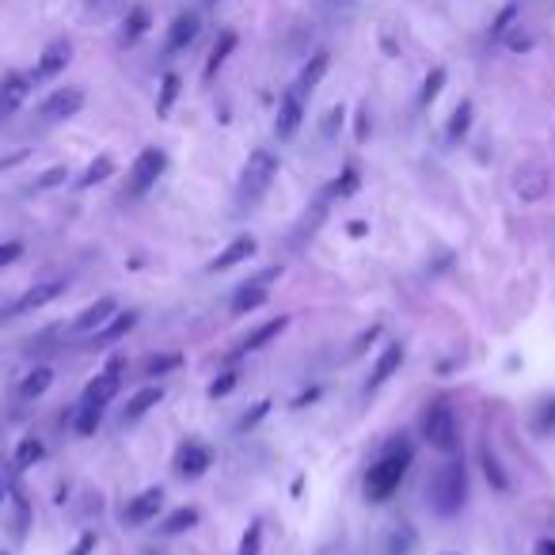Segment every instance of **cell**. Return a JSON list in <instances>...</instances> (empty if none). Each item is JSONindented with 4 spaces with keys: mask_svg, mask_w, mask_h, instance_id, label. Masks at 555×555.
<instances>
[{
    "mask_svg": "<svg viewBox=\"0 0 555 555\" xmlns=\"http://www.w3.org/2000/svg\"><path fill=\"white\" fill-rule=\"evenodd\" d=\"M20 255H23V244H20V240H8V244H0V267L16 263Z\"/></svg>",
    "mask_w": 555,
    "mask_h": 555,
    "instance_id": "cell-41",
    "label": "cell"
},
{
    "mask_svg": "<svg viewBox=\"0 0 555 555\" xmlns=\"http://www.w3.org/2000/svg\"><path fill=\"white\" fill-rule=\"evenodd\" d=\"M232 388H236V377H232V373H225L221 381H213V384H210V396H229Z\"/></svg>",
    "mask_w": 555,
    "mask_h": 555,
    "instance_id": "cell-44",
    "label": "cell"
},
{
    "mask_svg": "<svg viewBox=\"0 0 555 555\" xmlns=\"http://www.w3.org/2000/svg\"><path fill=\"white\" fill-rule=\"evenodd\" d=\"M118 312V301L115 297H99L96 305H88L84 312H80L77 320H73V327L69 331H77V335H84V331H99V327L107 324L111 316Z\"/></svg>",
    "mask_w": 555,
    "mask_h": 555,
    "instance_id": "cell-15",
    "label": "cell"
},
{
    "mask_svg": "<svg viewBox=\"0 0 555 555\" xmlns=\"http://www.w3.org/2000/svg\"><path fill=\"white\" fill-rule=\"evenodd\" d=\"M533 430H536V434H552V430H555V396H552V400H544L540 407H536Z\"/></svg>",
    "mask_w": 555,
    "mask_h": 555,
    "instance_id": "cell-35",
    "label": "cell"
},
{
    "mask_svg": "<svg viewBox=\"0 0 555 555\" xmlns=\"http://www.w3.org/2000/svg\"><path fill=\"white\" fill-rule=\"evenodd\" d=\"M517 20V4H510V8H502V16L495 20V27H491V39H502L506 31H510V23Z\"/></svg>",
    "mask_w": 555,
    "mask_h": 555,
    "instance_id": "cell-40",
    "label": "cell"
},
{
    "mask_svg": "<svg viewBox=\"0 0 555 555\" xmlns=\"http://www.w3.org/2000/svg\"><path fill=\"white\" fill-rule=\"evenodd\" d=\"M358 141H365V137H369V115H365V111H358Z\"/></svg>",
    "mask_w": 555,
    "mask_h": 555,
    "instance_id": "cell-48",
    "label": "cell"
},
{
    "mask_svg": "<svg viewBox=\"0 0 555 555\" xmlns=\"http://www.w3.org/2000/svg\"><path fill=\"white\" fill-rule=\"evenodd\" d=\"M118 369H122V362H111L107 365V373H99L96 381L84 388V403H96V407H107V403L118 396V388H122V377H118Z\"/></svg>",
    "mask_w": 555,
    "mask_h": 555,
    "instance_id": "cell-10",
    "label": "cell"
},
{
    "mask_svg": "<svg viewBox=\"0 0 555 555\" xmlns=\"http://www.w3.org/2000/svg\"><path fill=\"white\" fill-rule=\"evenodd\" d=\"M411 457H415L411 445H392V449L369 468V476H365V498H369V502H388V498L396 495L403 476H407V468H411Z\"/></svg>",
    "mask_w": 555,
    "mask_h": 555,
    "instance_id": "cell-1",
    "label": "cell"
},
{
    "mask_svg": "<svg viewBox=\"0 0 555 555\" xmlns=\"http://www.w3.org/2000/svg\"><path fill=\"white\" fill-rule=\"evenodd\" d=\"M168 168V156L160 153V149H145V153L134 160V168H130V179H126V194H145L156 187V179L164 175Z\"/></svg>",
    "mask_w": 555,
    "mask_h": 555,
    "instance_id": "cell-5",
    "label": "cell"
},
{
    "mask_svg": "<svg viewBox=\"0 0 555 555\" xmlns=\"http://www.w3.org/2000/svg\"><path fill=\"white\" fill-rule=\"evenodd\" d=\"M111 175H115V160H111V156H99V160H92V164H88V172L77 179V187H80V191H88V187H96V183L111 179Z\"/></svg>",
    "mask_w": 555,
    "mask_h": 555,
    "instance_id": "cell-29",
    "label": "cell"
},
{
    "mask_svg": "<svg viewBox=\"0 0 555 555\" xmlns=\"http://www.w3.org/2000/svg\"><path fill=\"white\" fill-rule=\"evenodd\" d=\"M426 498H430V506H434V514L441 517H453L464 506V498H468V472H464V464L460 460H445L434 479L426 483Z\"/></svg>",
    "mask_w": 555,
    "mask_h": 555,
    "instance_id": "cell-2",
    "label": "cell"
},
{
    "mask_svg": "<svg viewBox=\"0 0 555 555\" xmlns=\"http://www.w3.org/2000/svg\"><path fill=\"white\" fill-rule=\"evenodd\" d=\"M194 525H198V510H194V506H183V510H175V514L164 517L160 533L175 536V533H187V529H194Z\"/></svg>",
    "mask_w": 555,
    "mask_h": 555,
    "instance_id": "cell-31",
    "label": "cell"
},
{
    "mask_svg": "<svg viewBox=\"0 0 555 555\" xmlns=\"http://www.w3.org/2000/svg\"><path fill=\"white\" fill-rule=\"evenodd\" d=\"M99 422H103V407H96V403H84V400H80L77 419H73V426H77L80 438H92V434L99 430Z\"/></svg>",
    "mask_w": 555,
    "mask_h": 555,
    "instance_id": "cell-28",
    "label": "cell"
},
{
    "mask_svg": "<svg viewBox=\"0 0 555 555\" xmlns=\"http://www.w3.org/2000/svg\"><path fill=\"white\" fill-rule=\"evenodd\" d=\"M377 335H381V327H369V331H365L362 339H358V346H354V350H350V354H362V350H365V343H373V339H377Z\"/></svg>",
    "mask_w": 555,
    "mask_h": 555,
    "instance_id": "cell-45",
    "label": "cell"
},
{
    "mask_svg": "<svg viewBox=\"0 0 555 555\" xmlns=\"http://www.w3.org/2000/svg\"><path fill=\"white\" fill-rule=\"evenodd\" d=\"M84 107V92L80 88H58L54 96L39 107L42 122H61V118H73Z\"/></svg>",
    "mask_w": 555,
    "mask_h": 555,
    "instance_id": "cell-7",
    "label": "cell"
},
{
    "mask_svg": "<svg viewBox=\"0 0 555 555\" xmlns=\"http://www.w3.org/2000/svg\"><path fill=\"white\" fill-rule=\"evenodd\" d=\"M445 80H449V73L445 69H434L430 77L422 80V92H419V107H430L434 99L441 96V88H445Z\"/></svg>",
    "mask_w": 555,
    "mask_h": 555,
    "instance_id": "cell-33",
    "label": "cell"
},
{
    "mask_svg": "<svg viewBox=\"0 0 555 555\" xmlns=\"http://www.w3.org/2000/svg\"><path fill=\"white\" fill-rule=\"evenodd\" d=\"M73 61V42H50L46 50H42L39 65H35V73H31V80H54L58 73H65V65Z\"/></svg>",
    "mask_w": 555,
    "mask_h": 555,
    "instance_id": "cell-8",
    "label": "cell"
},
{
    "mask_svg": "<svg viewBox=\"0 0 555 555\" xmlns=\"http://www.w3.org/2000/svg\"><path fill=\"white\" fill-rule=\"evenodd\" d=\"M213 464V453L206 445H198V441H187L183 449H179V457H175V468H179V476L187 479H198L206 476V468Z\"/></svg>",
    "mask_w": 555,
    "mask_h": 555,
    "instance_id": "cell-12",
    "label": "cell"
},
{
    "mask_svg": "<svg viewBox=\"0 0 555 555\" xmlns=\"http://www.w3.org/2000/svg\"><path fill=\"white\" fill-rule=\"evenodd\" d=\"M164 400V388L160 384H149V388H141V392H134V400L126 403V411H122V422H137L145 419L149 411H153L156 403Z\"/></svg>",
    "mask_w": 555,
    "mask_h": 555,
    "instance_id": "cell-19",
    "label": "cell"
},
{
    "mask_svg": "<svg viewBox=\"0 0 555 555\" xmlns=\"http://www.w3.org/2000/svg\"><path fill=\"white\" fill-rule=\"evenodd\" d=\"M236 31H221V39L213 42V50H210V58H206V80H213L221 69H225V61L232 58V50H236Z\"/></svg>",
    "mask_w": 555,
    "mask_h": 555,
    "instance_id": "cell-22",
    "label": "cell"
},
{
    "mask_svg": "<svg viewBox=\"0 0 555 555\" xmlns=\"http://www.w3.org/2000/svg\"><path fill=\"white\" fill-rule=\"evenodd\" d=\"M96 544H99L96 533H84L77 544H73V552H69V555H92V552H96Z\"/></svg>",
    "mask_w": 555,
    "mask_h": 555,
    "instance_id": "cell-42",
    "label": "cell"
},
{
    "mask_svg": "<svg viewBox=\"0 0 555 555\" xmlns=\"http://www.w3.org/2000/svg\"><path fill=\"white\" fill-rule=\"evenodd\" d=\"M153 27V16H149V8H134L130 16H126V23H122V46H134L145 31Z\"/></svg>",
    "mask_w": 555,
    "mask_h": 555,
    "instance_id": "cell-25",
    "label": "cell"
},
{
    "mask_svg": "<svg viewBox=\"0 0 555 555\" xmlns=\"http://www.w3.org/2000/svg\"><path fill=\"white\" fill-rule=\"evenodd\" d=\"M468 130H472V103L464 99L457 111L449 115V126H445V141H449V145H457V141H464V134H468Z\"/></svg>",
    "mask_w": 555,
    "mask_h": 555,
    "instance_id": "cell-26",
    "label": "cell"
},
{
    "mask_svg": "<svg viewBox=\"0 0 555 555\" xmlns=\"http://www.w3.org/2000/svg\"><path fill=\"white\" fill-rule=\"evenodd\" d=\"M0 502H4V483H0Z\"/></svg>",
    "mask_w": 555,
    "mask_h": 555,
    "instance_id": "cell-50",
    "label": "cell"
},
{
    "mask_svg": "<svg viewBox=\"0 0 555 555\" xmlns=\"http://www.w3.org/2000/svg\"><path fill=\"white\" fill-rule=\"evenodd\" d=\"M335 126H343V107H335V111L327 115V122H324V130H327V134H331Z\"/></svg>",
    "mask_w": 555,
    "mask_h": 555,
    "instance_id": "cell-46",
    "label": "cell"
},
{
    "mask_svg": "<svg viewBox=\"0 0 555 555\" xmlns=\"http://www.w3.org/2000/svg\"><path fill=\"white\" fill-rule=\"evenodd\" d=\"M517 194H521V202L544 198L548 194V172L544 168H525V172L517 175Z\"/></svg>",
    "mask_w": 555,
    "mask_h": 555,
    "instance_id": "cell-21",
    "label": "cell"
},
{
    "mask_svg": "<svg viewBox=\"0 0 555 555\" xmlns=\"http://www.w3.org/2000/svg\"><path fill=\"white\" fill-rule=\"evenodd\" d=\"M346 232H350L354 240H362L365 232H369V225H365V221H350V229H346Z\"/></svg>",
    "mask_w": 555,
    "mask_h": 555,
    "instance_id": "cell-49",
    "label": "cell"
},
{
    "mask_svg": "<svg viewBox=\"0 0 555 555\" xmlns=\"http://www.w3.org/2000/svg\"><path fill=\"white\" fill-rule=\"evenodd\" d=\"M179 88H183V80L175 77V73H164V80H160V96H156V115L168 118L175 107V99H179Z\"/></svg>",
    "mask_w": 555,
    "mask_h": 555,
    "instance_id": "cell-27",
    "label": "cell"
},
{
    "mask_svg": "<svg viewBox=\"0 0 555 555\" xmlns=\"http://www.w3.org/2000/svg\"><path fill=\"white\" fill-rule=\"evenodd\" d=\"M179 365H183L179 354H168V358H149V362H145V377H164L168 369H179Z\"/></svg>",
    "mask_w": 555,
    "mask_h": 555,
    "instance_id": "cell-39",
    "label": "cell"
},
{
    "mask_svg": "<svg viewBox=\"0 0 555 555\" xmlns=\"http://www.w3.org/2000/svg\"><path fill=\"white\" fill-rule=\"evenodd\" d=\"M536 555H555V540H552V536L536 540Z\"/></svg>",
    "mask_w": 555,
    "mask_h": 555,
    "instance_id": "cell-47",
    "label": "cell"
},
{
    "mask_svg": "<svg viewBox=\"0 0 555 555\" xmlns=\"http://www.w3.org/2000/svg\"><path fill=\"white\" fill-rule=\"evenodd\" d=\"M42 457H46V449H42L39 438H23L20 445H16V468H31V464H39Z\"/></svg>",
    "mask_w": 555,
    "mask_h": 555,
    "instance_id": "cell-32",
    "label": "cell"
},
{
    "mask_svg": "<svg viewBox=\"0 0 555 555\" xmlns=\"http://www.w3.org/2000/svg\"><path fill=\"white\" fill-rule=\"evenodd\" d=\"M210 4H217V0H210Z\"/></svg>",
    "mask_w": 555,
    "mask_h": 555,
    "instance_id": "cell-51",
    "label": "cell"
},
{
    "mask_svg": "<svg viewBox=\"0 0 555 555\" xmlns=\"http://www.w3.org/2000/svg\"><path fill=\"white\" fill-rule=\"evenodd\" d=\"M483 472H487V479H491L495 491H510V479L502 476V468H498V460L491 449H483Z\"/></svg>",
    "mask_w": 555,
    "mask_h": 555,
    "instance_id": "cell-36",
    "label": "cell"
},
{
    "mask_svg": "<svg viewBox=\"0 0 555 555\" xmlns=\"http://www.w3.org/2000/svg\"><path fill=\"white\" fill-rule=\"evenodd\" d=\"M267 305V286L259 282H244V289L232 297V316H244V312H255V308Z\"/></svg>",
    "mask_w": 555,
    "mask_h": 555,
    "instance_id": "cell-24",
    "label": "cell"
},
{
    "mask_svg": "<svg viewBox=\"0 0 555 555\" xmlns=\"http://www.w3.org/2000/svg\"><path fill=\"white\" fill-rule=\"evenodd\" d=\"M198 31H202V20H198V12H179L168 27V54H179V50H187L194 39H198Z\"/></svg>",
    "mask_w": 555,
    "mask_h": 555,
    "instance_id": "cell-14",
    "label": "cell"
},
{
    "mask_svg": "<svg viewBox=\"0 0 555 555\" xmlns=\"http://www.w3.org/2000/svg\"><path fill=\"white\" fill-rule=\"evenodd\" d=\"M327 69H331V54H327V50L312 54V58H308V65L301 69V77H297V84H293V88H297L301 96H308V92H312V88H316V84L327 77Z\"/></svg>",
    "mask_w": 555,
    "mask_h": 555,
    "instance_id": "cell-20",
    "label": "cell"
},
{
    "mask_svg": "<svg viewBox=\"0 0 555 555\" xmlns=\"http://www.w3.org/2000/svg\"><path fill=\"white\" fill-rule=\"evenodd\" d=\"M422 434L438 453H457L460 449V422L449 403H430L426 419H422Z\"/></svg>",
    "mask_w": 555,
    "mask_h": 555,
    "instance_id": "cell-4",
    "label": "cell"
},
{
    "mask_svg": "<svg viewBox=\"0 0 555 555\" xmlns=\"http://www.w3.org/2000/svg\"><path fill=\"white\" fill-rule=\"evenodd\" d=\"M403 365V346L400 343H388L381 350V358H377V365H373V373H369V388H381L388 377H396Z\"/></svg>",
    "mask_w": 555,
    "mask_h": 555,
    "instance_id": "cell-18",
    "label": "cell"
},
{
    "mask_svg": "<svg viewBox=\"0 0 555 555\" xmlns=\"http://www.w3.org/2000/svg\"><path fill=\"white\" fill-rule=\"evenodd\" d=\"M255 251H259V244H255V236H236L229 248L221 251L217 259H213L210 270H232V267H240V263H244V259H251Z\"/></svg>",
    "mask_w": 555,
    "mask_h": 555,
    "instance_id": "cell-17",
    "label": "cell"
},
{
    "mask_svg": "<svg viewBox=\"0 0 555 555\" xmlns=\"http://www.w3.org/2000/svg\"><path fill=\"white\" fill-rule=\"evenodd\" d=\"M160 506H164V491H160V487H149V491H141L137 498L126 502L122 521H126V525H145V521H153V517L160 514Z\"/></svg>",
    "mask_w": 555,
    "mask_h": 555,
    "instance_id": "cell-9",
    "label": "cell"
},
{
    "mask_svg": "<svg viewBox=\"0 0 555 555\" xmlns=\"http://www.w3.org/2000/svg\"><path fill=\"white\" fill-rule=\"evenodd\" d=\"M445 555H453V552H445Z\"/></svg>",
    "mask_w": 555,
    "mask_h": 555,
    "instance_id": "cell-53",
    "label": "cell"
},
{
    "mask_svg": "<svg viewBox=\"0 0 555 555\" xmlns=\"http://www.w3.org/2000/svg\"><path fill=\"white\" fill-rule=\"evenodd\" d=\"M289 327V316H278V320H267V324H259L255 331H248L240 343H236V354H251V350H263L267 343H274L282 331Z\"/></svg>",
    "mask_w": 555,
    "mask_h": 555,
    "instance_id": "cell-16",
    "label": "cell"
},
{
    "mask_svg": "<svg viewBox=\"0 0 555 555\" xmlns=\"http://www.w3.org/2000/svg\"><path fill=\"white\" fill-rule=\"evenodd\" d=\"M259 552H263V525H259V521H251L244 540H240V552L236 555H259Z\"/></svg>",
    "mask_w": 555,
    "mask_h": 555,
    "instance_id": "cell-37",
    "label": "cell"
},
{
    "mask_svg": "<svg viewBox=\"0 0 555 555\" xmlns=\"http://www.w3.org/2000/svg\"><path fill=\"white\" fill-rule=\"evenodd\" d=\"M50 384H54V373H50L46 365H39V369H31V373L23 377L20 396H27V400H35V396H42V392H46Z\"/></svg>",
    "mask_w": 555,
    "mask_h": 555,
    "instance_id": "cell-30",
    "label": "cell"
},
{
    "mask_svg": "<svg viewBox=\"0 0 555 555\" xmlns=\"http://www.w3.org/2000/svg\"><path fill=\"white\" fill-rule=\"evenodd\" d=\"M301 122H305V96L297 88H289L286 96L278 99V115H274V134H278V141H289V137L301 130Z\"/></svg>",
    "mask_w": 555,
    "mask_h": 555,
    "instance_id": "cell-6",
    "label": "cell"
},
{
    "mask_svg": "<svg viewBox=\"0 0 555 555\" xmlns=\"http://www.w3.org/2000/svg\"><path fill=\"white\" fill-rule=\"evenodd\" d=\"M267 411H270V400L255 403V411H251V415H244V419H240V430H251V426H255V422L263 419V415H267Z\"/></svg>",
    "mask_w": 555,
    "mask_h": 555,
    "instance_id": "cell-43",
    "label": "cell"
},
{
    "mask_svg": "<svg viewBox=\"0 0 555 555\" xmlns=\"http://www.w3.org/2000/svg\"><path fill=\"white\" fill-rule=\"evenodd\" d=\"M134 324H137V312H115V316L96 331V339L99 343H118V339H126V335L134 331Z\"/></svg>",
    "mask_w": 555,
    "mask_h": 555,
    "instance_id": "cell-23",
    "label": "cell"
},
{
    "mask_svg": "<svg viewBox=\"0 0 555 555\" xmlns=\"http://www.w3.org/2000/svg\"><path fill=\"white\" fill-rule=\"evenodd\" d=\"M0 555H8V552H0Z\"/></svg>",
    "mask_w": 555,
    "mask_h": 555,
    "instance_id": "cell-52",
    "label": "cell"
},
{
    "mask_svg": "<svg viewBox=\"0 0 555 555\" xmlns=\"http://www.w3.org/2000/svg\"><path fill=\"white\" fill-rule=\"evenodd\" d=\"M358 183H362V179H358V172H354V168H343V175H339V179L327 187V198H350V194L358 191Z\"/></svg>",
    "mask_w": 555,
    "mask_h": 555,
    "instance_id": "cell-34",
    "label": "cell"
},
{
    "mask_svg": "<svg viewBox=\"0 0 555 555\" xmlns=\"http://www.w3.org/2000/svg\"><path fill=\"white\" fill-rule=\"evenodd\" d=\"M65 179H69V168H65V164H58V168L42 172L39 179H35V187H31V191H50V187H61Z\"/></svg>",
    "mask_w": 555,
    "mask_h": 555,
    "instance_id": "cell-38",
    "label": "cell"
},
{
    "mask_svg": "<svg viewBox=\"0 0 555 555\" xmlns=\"http://www.w3.org/2000/svg\"><path fill=\"white\" fill-rule=\"evenodd\" d=\"M278 179V156L270 153V149H255L248 156V164H244V172H240V202H259L263 194L270 191V183Z\"/></svg>",
    "mask_w": 555,
    "mask_h": 555,
    "instance_id": "cell-3",
    "label": "cell"
},
{
    "mask_svg": "<svg viewBox=\"0 0 555 555\" xmlns=\"http://www.w3.org/2000/svg\"><path fill=\"white\" fill-rule=\"evenodd\" d=\"M61 293H65V282H61V278H50V282H42V286L27 289L20 301L8 308V316H23V312H31V308L50 305V301H58Z\"/></svg>",
    "mask_w": 555,
    "mask_h": 555,
    "instance_id": "cell-11",
    "label": "cell"
},
{
    "mask_svg": "<svg viewBox=\"0 0 555 555\" xmlns=\"http://www.w3.org/2000/svg\"><path fill=\"white\" fill-rule=\"evenodd\" d=\"M31 84H35V80L23 77V73H8V77L0 80V115L20 111L23 99L31 96Z\"/></svg>",
    "mask_w": 555,
    "mask_h": 555,
    "instance_id": "cell-13",
    "label": "cell"
}]
</instances>
